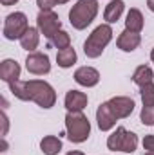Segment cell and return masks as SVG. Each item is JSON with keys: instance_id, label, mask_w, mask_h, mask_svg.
<instances>
[{"instance_id": "1", "label": "cell", "mask_w": 154, "mask_h": 155, "mask_svg": "<svg viewBox=\"0 0 154 155\" xmlns=\"http://www.w3.org/2000/svg\"><path fill=\"white\" fill-rule=\"evenodd\" d=\"M96 15H98V0H78L69 11V22L75 29L83 31L87 25L93 24Z\"/></svg>"}, {"instance_id": "2", "label": "cell", "mask_w": 154, "mask_h": 155, "mask_svg": "<svg viewBox=\"0 0 154 155\" xmlns=\"http://www.w3.org/2000/svg\"><path fill=\"white\" fill-rule=\"evenodd\" d=\"M111 40H113V27H111V24H102V25H98V27L89 35V38L85 40V43H83V52H85V56L91 58V60L102 56L103 49L109 45Z\"/></svg>"}, {"instance_id": "3", "label": "cell", "mask_w": 154, "mask_h": 155, "mask_svg": "<svg viewBox=\"0 0 154 155\" xmlns=\"http://www.w3.org/2000/svg\"><path fill=\"white\" fill-rule=\"evenodd\" d=\"M65 134L71 143H85L91 135V123L82 112H67L65 116Z\"/></svg>"}, {"instance_id": "4", "label": "cell", "mask_w": 154, "mask_h": 155, "mask_svg": "<svg viewBox=\"0 0 154 155\" xmlns=\"http://www.w3.org/2000/svg\"><path fill=\"white\" fill-rule=\"evenodd\" d=\"M27 85V94H29V101L37 103L42 108H51L56 103V92L54 88L42 79H29L26 81Z\"/></svg>"}, {"instance_id": "5", "label": "cell", "mask_w": 154, "mask_h": 155, "mask_svg": "<svg viewBox=\"0 0 154 155\" xmlns=\"http://www.w3.org/2000/svg\"><path fill=\"white\" fill-rule=\"evenodd\" d=\"M27 29H29L27 16L20 11H15V13L7 15L5 20H4V36L7 40H20L26 35Z\"/></svg>"}, {"instance_id": "6", "label": "cell", "mask_w": 154, "mask_h": 155, "mask_svg": "<svg viewBox=\"0 0 154 155\" xmlns=\"http://www.w3.org/2000/svg\"><path fill=\"white\" fill-rule=\"evenodd\" d=\"M37 27L38 31L45 36L47 40H51L60 29H62V22L60 16L51 9V11H40L37 16Z\"/></svg>"}, {"instance_id": "7", "label": "cell", "mask_w": 154, "mask_h": 155, "mask_svg": "<svg viewBox=\"0 0 154 155\" xmlns=\"http://www.w3.org/2000/svg\"><path fill=\"white\" fill-rule=\"evenodd\" d=\"M26 69L27 72L35 74V76H44L51 72V61L49 56L44 52H29L26 58Z\"/></svg>"}, {"instance_id": "8", "label": "cell", "mask_w": 154, "mask_h": 155, "mask_svg": "<svg viewBox=\"0 0 154 155\" xmlns=\"http://www.w3.org/2000/svg\"><path fill=\"white\" fill-rule=\"evenodd\" d=\"M107 103H109L113 114H114L118 119L129 117L132 114V110H134V101H132L131 97H127V96H114V97H111Z\"/></svg>"}, {"instance_id": "9", "label": "cell", "mask_w": 154, "mask_h": 155, "mask_svg": "<svg viewBox=\"0 0 154 155\" xmlns=\"http://www.w3.org/2000/svg\"><path fill=\"white\" fill-rule=\"evenodd\" d=\"M116 121H118V117L113 114L109 103H107V101L102 103V105L98 107V110H96V123H98V128H100L102 132H109V130H113L116 126Z\"/></svg>"}, {"instance_id": "10", "label": "cell", "mask_w": 154, "mask_h": 155, "mask_svg": "<svg viewBox=\"0 0 154 155\" xmlns=\"http://www.w3.org/2000/svg\"><path fill=\"white\" fill-rule=\"evenodd\" d=\"M75 81L82 87H96L100 81V72L94 67H80L75 72Z\"/></svg>"}, {"instance_id": "11", "label": "cell", "mask_w": 154, "mask_h": 155, "mask_svg": "<svg viewBox=\"0 0 154 155\" xmlns=\"http://www.w3.org/2000/svg\"><path fill=\"white\" fill-rule=\"evenodd\" d=\"M89 103V97L85 92L80 90H69L65 94V108L67 112H82Z\"/></svg>"}, {"instance_id": "12", "label": "cell", "mask_w": 154, "mask_h": 155, "mask_svg": "<svg viewBox=\"0 0 154 155\" xmlns=\"http://www.w3.org/2000/svg\"><path fill=\"white\" fill-rule=\"evenodd\" d=\"M140 43H142V36L138 35V33H131V31H123V33H120V36L116 40V45H118V49L120 51H123V52H132V51H136L138 47H140Z\"/></svg>"}, {"instance_id": "13", "label": "cell", "mask_w": 154, "mask_h": 155, "mask_svg": "<svg viewBox=\"0 0 154 155\" xmlns=\"http://www.w3.org/2000/svg\"><path fill=\"white\" fill-rule=\"evenodd\" d=\"M18 78H20V65L15 60H9V58L4 60L0 65V79L9 85L13 81H18Z\"/></svg>"}, {"instance_id": "14", "label": "cell", "mask_w": 154, "mask_h": 155, "mask_svg": "<svg viewBox=\"0 0 154 155\" xmlns=\"http://www.w3.org/2000/svg\"><path fill=\"white\" fill-rule=\"evenodd\" d=\"M125 29L131 31V33H138V35L142 33V29H143V15H142L140 9H136V7L129 9L127 18H125Z\"/></svg>"}, {"instance_id": "15", "label": "cell", "mask_w": 154, "mask_h": 155, "mask_svg": "<svg viewBox=\"0 0 154 155\" xmlns=\"http://www.w3.org/2000/svg\"><path fill=\"white\" fill-rule=\"evenodd\" d=\"M123 9H125V4L123 0H111L107 5H105V11H103V18L107 24H116L120 20V16L123 15Z\"/></svg>"}, {"instance_id": "16", "label": "cell", "mask_w": 154, "mask_h": 155, "mask_svg": "<svg viewBox=\"0 0 154 155\" xmlns=\"http://www.w3.org/2000/svg\"><path fill=\"white\" fill-rule=\"evenodd\" d=\"M40 33L38 27H29L27 31H26V35L20 38V45H22V49H26L27 52H35V49L38 47L40 43Z\"/></svg>"}, {"instance_id": "17", "label": "cell", "mask_w": 154, "mask_h": 155, "mask_svg": "<svg viewBox=\"0 0 154 155\" xmlns=\"http://www.w3.org/2000/svg\"><path fill=\"white\" fill-rule=\"evenodd\" d=\"M40 148L45 155H58L62 150V141L56 135H45L40 141Z\"/></svg>"}, {"instance_id": "18", "label": "cell", "mask_w": 154, "mask_h": 155, "mask_svg": "<svg viewBox=\"0 0 154 155\" xmlns=\"http://www.w3.org/2000/svg\"><path fill=\"white\" fill-rule=\"evenodd\" d=\"M76 60H78L76 51H75L73 47L62 49V51H58V54H56V63H58V67H62V69L73 67V65L76 63Z\"/></svg>"}, {"instance_id": "19", "label": "cell", "mask_w": 154, "mask_h": 155, "mask_svg": "<svg viewBox=\"0 0 154 155\" xmlns=\"http://www.w3.org/2000/svg\"><path fill=\"white\" fill-rule=\"evenodd\" d=\"M152 79H154V72L149 65H140V67L134 71V74H132V81H134L138 87H145V85L152 83Z\"/></svg>"}, {"instance_id": "20", "label": "cell", "mask_w": 154, "mask_h": 155, "mask_svg": "<svg viewBox=\"0 0 154 155\" xmlns=\"http://www.w3.org/2000/svg\"><path fill=\"white\" fill-rule=\"evenodd\" d=\"M125 128L123 126H118L114 132L107 137V148L111 152H120L121 150V141H123V135H125Z\"/></svg>"}, {"instance_id": "21", "label": "cell", "mask_w": 154, "mask_h": 155, "mask_svg": "<svg viewBox=\"0 0 154 155\" xmlns=\"http://www.w3.org/2000/svg\"><path fill=\"white\" fill-rule=\"evenodd\" d=\"M49 45H51V47H56L58 51L71 47V36H69V33H65V31H62V29H60L53 38L49 40Z\"/></svg>"}, {"instance_id": "22", "label": "cell", "mask_w": 154, "mask_h": 155, "mask_svg": "<svg viewBox=\"0 0 154 155\" xmlns=\"http://www.w3.org/2000/svg\"><path fill=\"white\" fill-rule=\"evenodd\" d=\"M9 90H11V94L15 96V97H18L20 101H29V94H27V85H26V81H13V83H9Z\"/></svg>"}, {"instance_id": "23", "label": "cell", "mask_w": 154, "mask_h": 155, "mask_svg": "<svg viewBox=\"0 0 154 155\" xmlns=\"http://www.w3.org/2000/svg\"><path fill=\"white\" fill-rule=\"evenodd\" d=\"M136 148H138V135L132 134V132H125L123 141H121V150H120V152L132 153V152H136Z\"/></svg>"}, {"instance_id": "24", "label": "cell", "mask_w": 154, "mask_h": 155, "mask_svg": "<svg viewBox=\"0 0 154 155\" xmlns=\"http://www.w3.org/2000/svg\"><path fill=\"white\" fill-rule=\"evenodd\" d=\"M140 94H142L143 107H154V83H149V85L142 87Z\"/></svg>"}, {"instance_id": "25", "label": "cell", "mask_w": 154, "mask_h": 155, "mask_svg": "<svg viewBox=\"0 0 154 155\" xmlns=\"http://www.w3.org/2000/svg\"><path fill=\"white\" fill-rule=\"evenodd\" d=\"M140 121L147 126H154V107H143L140 112Z\"/></svg>"}, {"instance_id": "26", "label": "cell", "mask_w": 154, "mask_h": 155, "mask_svg": "<svg viewBox=\"0 0 154 155\" xmlns=\"http://www.w3.org/2000/svg\"><path fill=\"white\" fill-rule=\"evenodd\" d=\"M37 5L40 11H51L56 5V0H37Z\"/></svg>"}, {"instance_id": "27", "label": "cell", "mask_w": 154, "mask_h": 155, "mask_svg": "<svg viewBox=\"0 0 154 155\" xmlns=\"http://www.w3.org/2000/svg\"><path fill=\"white\" fill-rule=\"evenodd\" d=\"M143 148L147 152H154V135H145L143 137Z\"/></svg>"}, {"instance_id": "28", "label": "cell", "mask_w": 154, "mask_h": 155, "mask_svg": "<svg viewBox=\"0 0 154 155\" xmlns=\"http://www.w3.org/2000/svg\"><path fill=\"white\" fill-rule=\"evenodd\" d=\"M2 121H4V130H2V135H5L7 134V128H9V119L5 116V112L2 114Z\"/></svg>"}, {"instance_id": "29", "label": "cell", "mask_w": 154, "mask_h": 155, "mask_svg": "<svg viewBox=\"0 0 154 155\" xmlns=\"http://www.w3.org/2000/svg\"><path fill=\"white\" fill-rule=\"evenodd\" d=\"M18 0H0V4L2 5H13V4H16Z\"/></svg>"}, {"instance_id": "30", "label": "cell", "mask_w": 154, "mask_h": 155, "mask_svg": "<svg viewBox=\"0 0 154 155\" xmlns=\"http://www.w3.org/2000/svg\"><path fill=\"white\" fill-rule=\"evenodd\" d=\"M147 7H149V9L154 13V0H147Z\"/></svg>"}, {"instance_id": "31", "label": "cell", "mask_w": 154, "mask_h": 155, "mask_svg": "<svg viewBox=\"0 0 154 155\" xmlns=\"http://www.w3.org/2000/svg\"><path fill=\"white\" fill-rule=\"evenodd\" d=\"M67 155H83V153H82V152H69Z\"/></svg>"}, {"instance_id": "32", "label": "cell", "mask_w": 154, "mask_h": 155, "mask_svg": "<svg viewBox=\"0 0 154 155\" xmlns=\"http://www.w3.org/2000/svg\"><path fill=\"white\" fill-rule=\"evenodd\" d=\"M69 0H56V4H67Z\"/></svg>"}, {"instance_id": "33", "label": "cell", "mask_w": 154, "mask_h": 155, "mask_svg": "<svg viewBox=\"0 0 154 155\" xmlns=\"http://www.w3.org/2000/svg\"><path fill=\"white\" fill-rule=\"evenodd\" d=\"M151 60H152V63H154V49L151 51Z\"/></svg>"}, {"instance_id": "34", "label": "cell", "mask_w": 154, "mask_h": 155, "mask_svg": "<svg viewBox=\"0 0 154 155\" xmlns=\"http://www.w3.org/2000/svg\"><path fill=\"white\" fill-rule=\"evenodd\" d=\"M145 155H154V152H147V153H145Z\"/></svg>"}]
</instances>
